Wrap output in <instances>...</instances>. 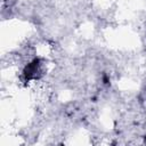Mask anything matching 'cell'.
Masks as SVG:
<instances>
[{"label":"cell","instance_id":"cell-1","mask_svg":"<svg viewBox=\"0 0 146 146\" xmlns=\"http://www.w3.org/2000/svg\"><path fill=\"white\" fill-rule=\"evenodd\" d=\"M39 68H40V63H39V59L35 58L30 64H27V66L24 70V75L26 76L27 80L32 79V78H35L38 72H39Z\"/></svg>","mask_w":146,"mask_h":146}]
</instances>
